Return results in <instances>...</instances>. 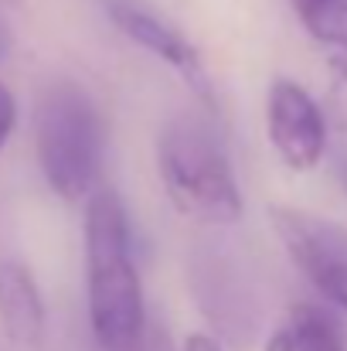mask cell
Segmentation results:
<instances>
[{
	"label": "cell",
	"mask_w": 347,
	"mask_h": 351,
	"mask_svg": "<svg viewBox=\"0 0 347 351\" xmlns=\"http://www.w3.org/2000/svg\"><path fill=\"white\" fill-rule=\"evenodd\" d=\"M14 126H17V99H14V93L0 82V150H3V143L10 140Z\"/></svg>",
	"instance_id": "11"
},
{
	"label": "cell",
	"mask_w": 347,
	"mask_h": 351,
	"mask_svg": "<svg viewBox=\"0 0 347 351\" xmlns=\"http://www.w3.org/2000/svg\"><path fill=\"white\" fill-rule=\"evenodd\" d=\"M238 259L229 249H201L191 263V287L194 300L208 314V321L231 341H245L259 321V304L245 269L235 266Z\"/></svg>",
	"instance_id": "5"
},
{
	"label": "cell",
	"mask_w": 347,
	"mask_h": 351,
	"mask_svg": "<svg viewBox=\"0 0 347 351\" xmlns=\"http://www.w3.org/2000/svg\"><path fill=\"white\" fill-rule=\"evenodd\" d=\"M0 328L7 341L21 348H38L44 341V300L31 269L17 259H0Z\"/></svg>",
	"instance_id": "8"
},
{
	"label": "cell",
	"mask_w": 347,
	"mask_h": 351,
	"mask_svg": "<svg viewBox=\"0 0 347 351\" xmlns=\"http://www.w3.org/2000/svg\"><path fill=\"white\" fill-rule=\"evenodd\" d=\"M0 48H3V38H0Z\"/></svg>",
	"instance_id": "15"
},
{
	"label": "cell",
	"mask_w": 347,
	"mask_h": 351,
	"mask_svg": "<svg viewBox=\"0 0 347 351\" xmlns=\"http://www.w3.org/2000/svg\"><path fill=\"white\" fill-rule=\"evenodd\" d=\"M307 34L347 55V0H290Z\"/></svg>",
	"instance_id": "10"
},
{
	"label": "cell",
	"mask_w": 347,
	"mask_h": 351,
	"mask_svg": "<svg viewBox=\"0 0 347 351\" xmlns=\"http://www.w3.org/2000/svg\"><path fill=\"white\" fill-rule=\"evenodd\" d=\"M86 283L99 351H126L150 321L129 249V219L113 188H96L86 205Z\"/></svg>",
	"instance_id": "1"
},
{
	"label": "cell",
	"mask_w": 347,
	"mask_h": 351,
	"mask_svg": "<svg viewBox=\"0 0 347 351\" xmlns=\"http://www.w3.org/2000/svg\"><path fill=\"white\" fill-rule=\"evenodd\" d=\"M157 171L174 208L201 226H235L242 219V191L222 143L208 126L177 117L157 136Z\"/></svg>",
	"instance_id": "3"
},
{
	"label": "cell",
	"mask_w": 347,
	"mask_h": 351,
	"mask_svg": "<svg viewBox=\"0 0 347 351\" xmlns=\"http://www.w3.org/2000/svg\"><path fill=\"white\" fill-rule=\"evenodd\" d=\"M269 222L303 276L347 314V226L286 205H276Z\"/></svg>",
	"instance_id": "4"
},
{
	"label": "cell",
	"mask_w": 347,
	"mask_h": 351,
	"mask_svg": "<svg viewBox=\"0 0 347 351\" xmlns=\"http://www.w3.org/2000/svg\"><path fill=\"white\" fill-rule=\"evenodd\" d=\"M181 351H222V345H218L215 335H191Z\"/></svg>",
	"instance_id": "13"
},
{
	"label": "cell",
	"mask_w": 347,
	"mask_h": 351,
	"mask_svg": "<svg viewBox=\"0 0 347 351\" xmlns=\"http://www.w3.org/2000/svg\"><path fill=\"white\" fill-rule=\"evenodd\" d=\"M110 17H113V24L129 41H136L140 48H146L150 55H157L160 62H167V65L188 82V89H194L205 103L211 99V82H208L205 62H201L198 48H194L181 31H174V27L164 24L160 17H153V14L133 7V3H123V0H113V3H110Z\"/></svg>",
	"instance_id": "7"
},
{
	"label": "cell",
	"mask_w": 347,
	"mask_h": 351,
	"mask_svg": "<svg viewBox=\"0 0 347 351\" xmlns=\"http://www.w3.org/2000/svg\"><path fill=\"white\" fill-rule=\"evenodd\" d=\"M344 184H347V167H344Z\"/></svg>",
	"instance_id": "14"
},
{
	"label": "cell",
	"mask_w": 347,
	"mask_h": 351,
	"mask_svg": "<svg viewBox=\"0 0 347 351\" xmlns=\"http://www.w3.org/2000/svg\"><path fill=\"white\" fill-rule=\"evenodd\" d=\"M103 117L75 82H51L34 110V150L48 188L65 202H82L103 174Z\"/></svg>",
	"instance_id": "2"
},
{
	"label": "cell",
	"mask_w": 347,
	"mask_h": 351,
	"mask_svg": "<svg viewBox=\"0 0 347 351\" xmlns=\"http://www.w3.org/2000/svg\"><path fill=\"white\" fill-rule=\"evenodd\" d=\"M266 123H269V140L290 171H310L320 164L327 147V123L317 99L303 86L276 79L269 89Z\"/></svg>",
	"instance_id": "6"
},
{
	"label": "cell",
	"mask_w": 347,
	"mask_h": 351,
	"mask_svg": "<svg viewBox=\"0 0 347 351\" xmlns=\"http://www.w3.org/2000/svg\"><path fill=\"white\" fill-rule=\"evenodd\" d=\"M126 351H174V345H170V335H167L164 328L146 324V331H143Z\"/></svg>",
	"instance_id": "12"
},
{
	"label": "cell",
	"mask_w": 347,
	"mask_h": 351,
	"mask_svg": "<svg viewBox=\"0 0 347 351\" xmlns=\"http://www.w3.org/2000/svg\"><path fill=\"white\" fill-rule=\"evenodd\" d=\"M266 351H347V338L327 311L313 304H296L286 321L269 335Z\"/></svg>",
	"instance_id": "9"
}]
</instances>
